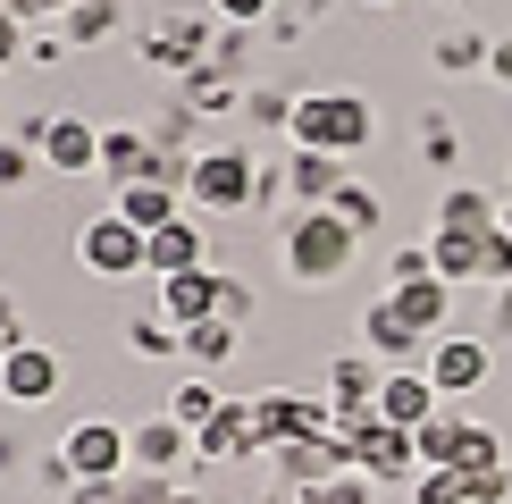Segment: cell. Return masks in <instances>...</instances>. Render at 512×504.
Wrapping results in <instances>:
<instances>
[{"mask_svg":"<svg viewBox=\"0 0 512 504\" xmlns=\"http://www.w3.org/2000/svg\"><path fill=\"white\" fill-rule=\"evenodd\" d=\"M462 488H471V504H512L504 462H471V471H462Z\"/></svg>","mask_w":512,"mask_h":504,"instance_id":"cell-35","label":"cell"},{"mask_svg":"<svg viewBox=\"0 0 512 504\" xmlns=\"http://www.w3.org/2000/svg\"><path fill=\"white\" fill-rule=\"evenodd\" d=\"M168 412H177L185 429H210V420L227 412V395H219V387H202V378H194V387H177V395H168Z\"/></svg>","mask_w":512,"mask_h":504,"instance_id":"cell-29","label":"cell"},{"mask_svg":"<svg viewBox=\"0 0 512 504\" xmlns=\"http://www.w3.org/2000/svg\"><path fill=\"white\" fill-rule=\"evenodd\" d=\"M504 227H512V202H504Z\"/></svg>","mask_w":512,"mask_h":504,"instance_id":"cell-51","label":"cell"},{"mask_svg":"<svg viewBox=\"0 0 512 504\" xmlns=\"http://www.w3.org/2000/svg\"><path fill=\"white\" fill-rule=\"evenodd\" d=\"M286 278L294 286H336L353 269V252H361V236L345 219H336V210H286Z\"/></svg>","mask_w":512,"mask_h":504,"instance_id":"cell-1","label":"cell"},{"mask_svg":"<svg viewBox=\"0 0 512 504\" xmlns=\"http://www.w3.org/2000/svg\"><path fill=\"white\" fill-rule=\"evenodd\" d=\"M59 34H68V51L110 42L118 34V0H68V9H59Z\"/></svg>","mask_w":512,"mask_h":504,"instance_id":"cell-25","label":"cell"},{"mask_svg":"<svg viewBox=\"0 0 512 504\" xmlns=\"http://www.w3.org/2000/svg\"><path fill=\"white\" fill-rule=\"evenodd\" d=\"M378 387H387V370H378V353H336L328 362V395H319V404H328L336 420H370L378 412Z\"/></svg>","mask_w":512,"mask_h":504,"instance_id":"cell-8","label":"cell"},{"mask_svg":"<svg viewBox=\"0 0 512 504\" xmlns=\"http://www.w3.org/2000/svg\"><path fill=\"white\" fill-rule=\"evenodd\" d=\"M185 194H194L202 210H252L261 202V160L236 152V143H210V152H194V177H185Z\"/></svg>","mask_w":512,"mask_h":504,"instance_id":"cell-3","label":"cell"},{"mask_svg":"<svg viewBox=\"0 0 512 504\" xmlns=\"http://www.w3.org/2000/svg\"><path fill=\"white\" fill-rule=\"evenodd\" d=\"M471 429H479V420L429 412V420L412 429V446H420V471H462V454H471Z\"/></svg>","mask_w":512,"mask_h":504,"instance_id":"cell-18","label":"cell"},{"mask_svg":"<svg viewBox=\"0 0 512 504\" xmlns=\"http://www.w3.org/2000/svg\"><path fill=\"white\" fill-rule=\"evenodd\" d=\"M177 353H185V362H202V370H219L227 353H236V320H194Z\"/></svg>","mask_w":512,"mask_h":504,"instance_id":"cell-27","label":"cell"},{"mask_svg":"<svg viewBox=\"0 0 512 504\" xmlns=\"http://www.w3.org/2000/svg\"><path fill=\"white\" fill-rule=\"evenodd\" d=\"M479 286H512V227L479 236Z\"/></svg>","mask_w":512,"mask_h":504,"instance_id":"cell-32","label":"cell"},{"mask_svg":"<svg viewBox=\"0 0 512 504\" xmlns=\"http://www.w3.org/2000/svg\"><path fill=\"white\" fill-rule=\"evenodd\" d=\"M277 168H286V210H328L336 185H345V160L336 152H303V143H294Z\"/></svg>","mask_w":512,"mask_h":504,"instance_id":"cell-12","label":"cell"},{"mask_svg":"<svg viewBox=\"0 0 512 504\" xmlns=\"http://www.w3.org/2000/svg\"><path fill=\"white\" fill-rule=\"evenodd\" d=\"M118 219H135L143 236H152V227H168V219H185L177 210V177H135V185H118Z\"/></svg>","mask_w":512,"mask_h":504,"instance_id":"cell-21","label":"cell"},{"mask_svg":"<svg viewBox=\"0 0 512 504\" xmlns=\"http://www.w3.org/2000/svg\"><path fill=\"white\" fill-rule=\"evenodd\" d=\"M210 42H219V17H194V9H168V17H152L143 26V59L152 68H202L210 59Z\"/></svg>","mask_w":512,"mask_h":504,"instance_id":"cell-7","label":"cell"},{"mask_svg":"<svg viewBox=\"0 0 512 504\" xmlns=\"http://www.w3.org/2000/svg\"><path fill=\"white\" fill-rule=\"evenodd\" d=\"M429 412H437L429 370H387V387H378V420H395V429H420Z\"/></svg>","mask_w":512,"mask_h":504,"instance_id":"cell-22","label":"cell"},{"mask_svg":"<svg viewBox=\"0 0 512 504\" xmlns=\"http://www.w3.org/2000/svg\"><path fill=\"white\" fill-rule=\"evenodd\" d=\"M143 227L135 219H118V210H101V219H84V236H76V261L93 269V278H135L143 269Z\"/></svg>","mask_w":512,"mask_h":504,"instance_id":"cell-6","label":"cell"},{"mask_svg":"<svg viewBox=\"0 0 512 504\" xmlns=\"http://www.w3.org/2000/svg\"><path fill=\"white\" fill-rule=\"evenodd\" d=\"M68 504H126V479H76Z\"/></svg>","mask_w":512,"mask_h":504,"instance_id":"cell-42","label":"cell"},{"mask_svg":"<svg viewBox=\"0 0 512 504\" xmlns=\"http://www.w3.org/2000/svg\"><path fill=\"white\" fill-rule=\"evenodd\" d=\"M496 336L512 345V286H496Z\"/></svg>","mask_w":512,"mask_h":504,"instance_id":"cell-47","label":"cell"},{"mask_svg":"<svg viewBox=\"0 0 512 504\" xmlns=\"http://www.w3.org/2000/svg\"><path fill=\"white\" fill-rule=\"evenodd\" d=\"M353 471L378 479V488H395V479H420V446L412 429H395V420H353Z\"/></svg>","mask_w":512,"mask_h":504,"instance_id":"cell-5","label":"cell"},{"mask_svg":"<svg viewBox=\"0 0 512 504\" xmlns=\"http://www.w3.org/2000/svg\"><path fill=\"white\" fill-rule=\"evenodd\" d=\"M437 227H454V236H487V227H504V202L479 194V185H454V194L437 202Z\"/></svg>","mask_w":512,"mask_h":504,"instance_id":"cell-24","label":"cell"},{"mask_svg":"<svg viewBox=\"0 0 512 504\" xmlns=\"http://www.w3.org/2000/svg\"><path fill=\"white\" fill-rule=\"evenodd\" d=\"M378 479H361V471H336V479H319V488H294V504H370Z\"/></svg>","mask_w":512,"mask_h":504,"instance_id":"cell-30","label":"cell"},{"mask_svg":"<svg viewBox=\"0 0 512 504\" xmlns=\"http://www.w3.org/2000/svg\"><path fill=\"white\" fill-rule=\"evenodd\" d=\"M294 101H303V93H277V84H261V93H244V118H252V126H294Z\"/></svg>","mask_w":512,"mask_h":504,"instance_id":"cell-33","label":"cell"},{"mask_svg":"<svg viewBox=\"0 0 512 504\" xmlns=\"http://www.w3.org/2000/svg\"><path fill=\"white\" fill-rule=\"evenodd\" d=\"M454 9H471V0H454Z\"/></svg>","mask_w":512,"mask_h":504,"instance_id":"cell-52","label":"cell"},{"mask_svg":"<svg viewBox=\"0 0 512 504\" xmlns=\"http://www.w3.org/2000/svg\"><path fill=\"white\" fill-rule=\"evenodd\" d=\"M387 278H395V286H420V278H437V252H429V244H403L395 261H387Z\"/></svg>","mask_w":512,"mask_h":504,"instance_id":"cell-37","label":"cell"},{"mask_svg":"<svg viewBox=\"0 0 512 504\" xmlns=\"http://www.w3.org/2000/svg\"><path fill=\"white\" fill-rule=\"evenodd\" d=\"M361 353H378L387 370H420V362H429V336L403 320L395 303H370V311H361Z\"/></svg>","mask_w":512,"mask_h":504,"instance_id":"cell-9","label":"cell"},{"mask_svg":"<svg viewBox=\"0 0 512 504\" xmlns=\"http://www.w3.org/2000/svg\"><path fill=\"white\" fill-rule=\"evenodd\" d=\"M210 17H219V26H269L277 0H210Z\"/></svg>","mask_w":512,"mask_h":504,"instance_id":"cell-39","label":"cell"},{"mask_svg":"<svg viewBox=\"0 0 512 504\" xmlns=\"http://www.w3.org/2000/svg\"><path fill=\"white\" fill-rule=\"evenodd\" d=\"M361 9H395V0H361Z\"/></svg>","mask_w":512,"mask_h":504,"instance_id":"cell-50","label":"cell"},{"mask_svg":"<svg viewBox=\"0 0 512 504\" xmlns=\"http://www.w3.org/2000/svg\"><path fill=\"white\" fill-rule=\"evenodd\" d=\"M9 345H26V336H17V303H9V286H0V353Z\"/></svg>","mask_w":512,"mask_h":504,"instance_id":"cell-46","label":"cell"},{"mask_svg":"<svg viewBox=\"0 0 512 504\" xmlns=\"http://www.w3.org/2000/svg\"><path fill=\"white\" fill-rule=\"evenodd\" d=\"M0 471H9V437H0Z\"/></svg>","mask_w":512,"mask_h":504,"instance_id":"cell-49","label":"cell"},{"mask_svg":"<svg viewBox=\"0 0 512 504\" xmlns=\"http://www.w3.org/2000/svg\"><path fill=\"white\" fill-rule=\"evenodd\" d=\"M59 471L76 479H126L135 471V437H126V420H76L68 437H59Z\"/></svg>","mask_w":512,"mask_h":504,"instance_id":"cell-4","label":"cell"},{"mask_svg":"<svg viewBox=\"0 0 512 504\" xmlns=\"http://www.w3.org/2000/svg\"><path fill=\"white\" fill-rule=\"evenodd\" d=\"M101 177H110V185L160 177V143H152V135H135V126H101Z\"/></svg>","mask_w":512,"mask_h":504,"instance_id":"cell-17","label":"cell"},{"mask_svg":"<svg viewBox=\"0 0 512 504\" xmlns=\"http://www.w3.org/2000/svg\"><path fill=\"white\" fill-rule=\"evenodd\" d=\"M42 168H59V177H84V168H101V126L84 118H42Z\"/></svg>","mask_w":512,"mask_h":504,"instance_id":"cell-14","label":"cell"},{"mask_svg":"<svg viewBox=\"0 0 512 504\" xmlns=\"http://www.w3.org/2000/svg\"><path fill=\"white\" fill-rule=\"evenodd\" d=\"M177 101H185V110H202V118H227V110H244V84L227 76L219 59H202V68L177 76Z\"/></svg>","mask_w":512,"mask_h":504,"instance_id":"cell-20","label":"cell"},{"mask_svg":"<svg viewBox=\"0 0 512 504\" xmlns=\"http://www.w3.org/2000/svg\"><path fill=\"white\" fill-rule=\"evenodd\" d=\"M185 269H210L202 261V210L152 227V244H143V278H185Z\"/></svg>","mask_w":512,"mask_h":504,"instance_id":"cell-13","label":"cell"},{"mask_svg":"<svg viewBox=\"0 0 512 504\" xmlns=\"http://www.w3.org/2000/svg\"><path fill=\"white\" fill-rule=\"evenodd\" d=\"M487 84H504V93H512V34L496 42V59H487Z\"/></svg>","mask_w":512,"mask_h":504,"instance_id":"cell-44","label":"cell"},{"mask_svg":"<svg viewBox=\"0 0 512 504\" xmlns=\"http://www.w3.org/2000/svg\"><path fill=\"white\" fill-rule=\"evenodd\" d=\"M219 278H227V269H185V278H160V320H177V328L219 320Z\"/></svg>","mask_w":512,"mask_h":504,"instance_id":"cell-16","label":"cell"},{"mask_svg":"<svg viewBox=\"0 0 512 504\" xmlns=\"http://www.w3.org/2000/svg\"><path fill=\"white\" fill-rule=\"evenodd\" d=\"M387 303H395L403 320H412V328L437 345V336H445V311H454V286H445V278H420V286H395Z\"/></svg>","mask_w":512,"mask_h":504,"instance_id":"cell-23","label":"cell"},{"mask_svg":"<svg viewBox=\"0 0 512 504\" xmlns=\"http://www.w3.org/2000/svg\"><path fill=\"white\" fill-rule=\"evenodd\" d=\"M420 160H429V168H454V118H445V110L420 118Z\"/></svg>","mask_w":512,"mask_h":504,"instance_id":"cell-34","label":"cell"},{"mask_svg":"<svg viewBox=\"0 0 512 504\" xmlns=\"http://www.w3.org/2000/svg\"><path fill=\"white\" fill-rule=\"evenodd\" d=\"M420 370H429V387H437V395H471V387H487L496 353H487L479 336H437V345H429V362H420Z\"/></svg>","mask_w":512,"mask_h":504,"instance_id":"cell-10","label":"cell"},{"mask_svg":"<svg viewBox=\"0 0 512 504\" xmlns=\"http://www.w3.org/2000/svg\"><path fill=\"white\" fill-rule=\"evenodd\" d=\"M412 504H471V488H462V471H420Z\"/></svg>","mask_w":512,"mask_h":504,"instance_id":"cell-36","label":"cell"},{"mask_svg":"<svg viewBox=\"0 0 512 504\" xmlns=\"http://www.w3.org/2000/svg\"><path fill=\"white\" fill-rule=\"evenodd\" d=\"M135 471H152V479H177V462L194 454V429H185L177 412H160V420H135Z\"/></svg>","mask_w":512,"mask_h":504,"instance_id":"cell-15","label":"cell"},{"mask_svg":"<svg viewBox=\"0 0 512 504\" xmlns=\"http://www.w3.org/2000/svg\"><path fill=\"white\" fill-rule=\"evenodd\" d=\"M34 160H42V152H34L26 135H0V185H26V177H34Z\"/></svg>","mask_w":512,"mask_h":504,"instance_id":"cell-38","label":"cell"},{"mask_svg":"<svg viewBox=\"0 0 512 504\" xmlns=\"http://www.w3.org/2000/svg\"><path fill=\"white\" fill-rule=\"evenodd\" d=\"M471 462H504V446H496V429H471V454H462V471Z\"/></svg>","mask_w":512,"mask_h":504,"instance_id":"cell-43","label":"cell"},{"mask_svg":"<svg viewBox=\"0 0 512 504\" xmlns=\"http://www.w3.org/2000/svg\"><path fill=\"white\" fill-rule=\"evenodd\" d=\"M168 504H202V496H194V488H177V496H168Z\"/></svg>","mask_w":512,"mask_h":504,"instance_id":"cell-48","label":"cell"},{"mask_svg":"<svg viewBox=\"0 0 512 504\" xmlns=\"http://www.w3.org/2000/svg\"><path fill=\"white\" fill-rule=\"evenodd\" d=\"M429 252H437V278H445V286H471V278H479V236H454V227H437Z\"/></svg>","mask_w":512,"mask_h":504,"instance_id":"cell-26","label":"cell"},{"mask_svg":"<svg viewBox=\"0 0 512 504\" xmlns=\"http://www.w3.org/2000/svg\"><path fill=\"white\" fill-rule=\"evenodd\" d=\"M59 395V353L51 345H9L0 353V404H51Z\"/></svg>","mask_w":512,"mask_h":504,"instance_id":"cell-11","label":"cell"},{"mask_svg":"<svg viewBox=\"0 0 512 504\" xmlns=\"http://www.w3.org/2000/svg\"><path fill=\"white\" fill-rule=\"evenodd\" d=\"M328 210L353 227V236H370V227H378V194H370V185H353V177L336 185V202H328Z\"/></svg>","mask_w":512,"mask_h":504,"instance_id":"cell-31","label":"cell"},{"mask_svg":"<svg viewBox=\"0 0 512 504\" xmlns=\"http://www.w3.org/2000/svg\"><path fill=\"white\" fill-rule=\"evenodd\" d=\"M303 152H336V160H353V152H370V101L361 93H303L294 101V126H286Z\"/></svg>","mask_w":512,"mask_h":504,"instance_id":"cell-2","label":"cell"},{"mask_svg":"<svg viewBox=\"0 0 512 504\" xmlns=\"http://www.w3.org/2000/svg\"><path fill=\"white\" fill-rule=\"evenodd\" d=\"M219 320H236V328L252 320V286L244 278H219Z\"/></svg>","mask_w":512,"mask_h":504,"instance_id":"cell-41","label":"cell"},{"mask_svg":"<svg viewBox=\"0 0 512 504\" xmlns=\"http://www.w3.org/2000/svg\"><path fill=\"white\" fill-rule=\"evenodd\" d=\"M177 345H185L177 320H143V328H135V353H177Z\"/></svg>","mask_w":512,"mask_h":504,"instance_id":"cell-40","label":"cell"},{"mask_svg":"<svg viewBox=\"0 0 512 504\" xmlns=\"http://www.w3.org/2000/svg\"><path fill=\"white\" fill-rule=\"evenodd\" d=\"M17 51H26V34H17V17H9V9H0V68H9V59H17Z\"/></svg>","mask_w":512,"mask_h":504,"instance_id":"cell-45","label":"cell"},{"mask_svg":"<svg viewBox=\"0 0 512 504\" xmlns=\"http://www.w3.org/2000/svg\"><path fill=\"white\" fill-rule=\"evenodd\" d=\"M261 454V437H252V404H227L210 429H194V462H244Z\"/></svg>","mask_w":512,"mask_h":504,"instance_id":"cell-19","label":"cell"},{"mask_svg":"<svg viewBox=\"0 0 512 504\" xmlns=\"http://www.w3.org/2000/svg\"><path fill=\"white\" fill-rule=\"evenodd\" d=\"M487 59H496V42H487V34H437V68L445 76H462V68H487Z\"/></svg>","mask_w":512,"mask_h":504,"instance_id":"cell-28","label":"cell"}]
</instances>
